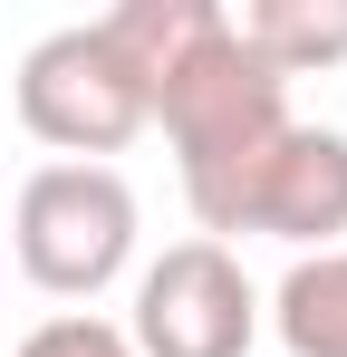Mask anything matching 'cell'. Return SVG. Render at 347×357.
Segmentation results:
<instances>
[{"label":"cell","instance_id":"1","mask_svg":"<svg viewBox=\"0 0 347 357\" xmlns=\"http://www.w3.org/2000/svg\"><path fill=\"white\" fill-rule=\"evenodd\" d=\"M97 29H107L116 59L135 68L145 126H164L203 241H231L261 165L280 155V135L299 126L289 116V87L231 39L222 0H116Z\"/></svg>","mask_w":347,"mask_h":357},{"label":"cell","instance_id":"2","mask_svg":"<svg viewBox=\"0 0 347 357\" xmlns=\"http://www.w3.org/2000/svg\"><path fill=\"white\" fill-rule=\"evenodd\" d=\"M10 251L49 299H97L135 261V183L116 165H39L10 203Z\"/></svg>","mask_w":347,"mask_h":357},{"label":"cell","instance_id":"3","mask_svg":"<svg viewBox=\"0 0 347 357\" xmlns=\"http://www.w3.org/2000/svg\"><path fill=\"white\" fill-rule=\"evenodd\" d=\"M10 97H20V126H29L39 145H58V165H107L116 145L145 135V87H135V68L107 49L97 20L49 29V39L20 59Z\"/></svg>","mask_w":347,"mask_h":357},{"label":"cell","instance_id":"4","mask_svg":"<svg viewBox=\"0 0 347 357\" xmlns=\"http://www.w3.org/2000/svg\"><path fill=\"white\" fill-rule=\"evenodd\" d=\"M251 338H261V290L231 241L193 232L135 271V309H125L135 357H251Z\"/></svg>","mask_w":347,"mask_h":357},{"label":"cell","instance_id":"5","mask_svg":"<svg viewBox=\"0 0 347 357\" xmlns=\"http://www.w3.org/2000/svg\"><path fill=\"white\" fill-rule=\"evenodd\" d=\"M241 232H270L289 251H338L347 232V135L338 126H289L280 155L261 165L251 203H241Z\"/></svg>","mask_w":347,"mask_h":357},{"label":"cell","instance_id":"6","mask_svg":"<svg viewBox=\"0 0 347 357\" xmlns=\"http://www.w3.org/2000/svg\"><path fill=\"white\" fill-rule=\"evenodd\" d=\"M231 39L251 49V59L270 68V77H309V68H338L347 59V0H241L222 10Z\"/></svg>","mask_w":347,"mask_h":357},{"label":"cell","instance_id":"7","mask_svg":"<svg viewBox=\"0 0 347 357\" xmlns=\"http://www.w3.org/2000/svg\"><path fill=\"white\" fill-rule=\"evenodd\" d=\"M270 328L289 357H347V241L289 261V280L270 290Z\"/></svg>","mask_w":347,"mask_h":357},{"label":"cell","instance_id":"8","mask_svg":"<svg viewBox=\"0 0 347 357\" xmlns=\"http://www.w3.org/2000/svg\"><path fill=\"white\" fill-rule=\"evenodd\" d=\"M10 357H135V348H125V328L97 319V309H58V319H39Z\"/></svg>","mask_w":347,"mask_h":357}]
</instances>
